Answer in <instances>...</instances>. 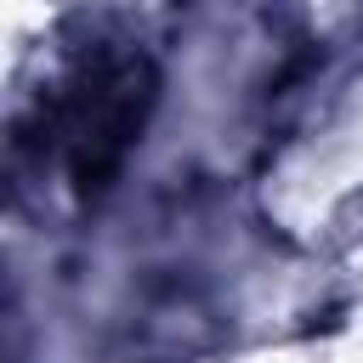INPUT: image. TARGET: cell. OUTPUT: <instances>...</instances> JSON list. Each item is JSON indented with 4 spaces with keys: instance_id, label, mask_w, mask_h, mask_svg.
Returning <instances> with one entry per match:
<instances>
[{
    "instance_id": "6da1fadb",
    "label": "cell",
    "mask_w": 363,
    "mask_h": 363,
    "mask_svg": "<svg viewBox=\"0 0 363 363\" xmlns=\"http://www.w3.org/2000/svg\"><path fill=\"white\" fill-rule=\"evenodd\" d=\"M159 96V74L142 51H91L45 102L40 130L68 164V182L79 199L108 193L125 153L136 147L147 113Z\"/></svg>"
}]
</instances>
